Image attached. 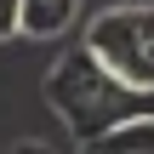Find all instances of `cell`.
<instances>
[{
	"mask_svg": "<svg viewBox=\"0 0 154 154\" xmlns=\"http://www.w3.org/2000/svg\"><path fill=\"white\" fill-rule=\"evenodd\" d=\"M46 97H51V109L69 120V131H74L80 143H91V137H103V131H120V126H131V120H154V91L120 80L114 69H103L86 40H80L63 63H51Z\"/></svg>",
	"mask_w": 154,
	"mask_h": 154,
	"instance_id": "6da1fadb",
	"label": "cell"
},
{
	"mask_svg": "<svg viewBox=\"0 0 154 154\" xmlns=\"http://www.w3.org/2000/svg\"><path fill=\"white\" fill-rule=\"evenodd\" d=\"M103 69H114L120 80L154 91V0L149 6H109L86 23L80 34Z\"/></svg>",
	"mask_w": 154,
	"mask_h": 154,
	"instance_id": "7a4b0ae2",
	"label": "cell"
},
{
	"mask_svg": "<svg viewBox=\"0 0 154 154\" xmlns=\"http://www.w3.org/2000/svg\"><path fill=\"white\" fill-rule=\"evenodd\" d=\"M74 23H80V0H23V34L29 40L69 34Z\"/></svg>",
	"mask_w": 154,
	"mask_h": 154,
	"instance_id": "3957f363",
	"label": "cell"
},
{
	"mask_svg": "<svg viewBox=\"0 0 154 154\" xmlns=\"http://www.w3.org/2000/svg\"><path fill=\"white\" fill-rule=\"evenodd\" d=\"M80 154H154V120H131L120 131H103V137H91Z\"/></svg>",
	"mask_w": 154,
	"mask_h": 154,
	"instance_id": "277c9868",
	"label": "cell"
},
{
	"mask_svg": "<svg viewBox=\"0 0 154 154\" xmlns=\"http://www.w3.org/2000/svg\"><path fill=\"white\" fill-rule=\"evenodd\" d=\"M0 29L6 34H23V0H0Z\"/></svg>",
	"mask_w": 154,
	"mask_h": 154,
	"instance_id": "5b68a950",
	"label": "cell"
},
{
	"mask_svg": "<svg viewBox=\"0 0 154 154\" xmlns=\"http://www.w3.org/2000/svg\"><path fill=\"white\" fill-rule=\"evenodd\" d=\"M11 154H51L46 143H23V149H11Z\"/></svg>",
	"mask_w": 154,
	"mask_h": 154,
	"instance_id": "8992f818",
	"label": "cell"
}]
</instances>
